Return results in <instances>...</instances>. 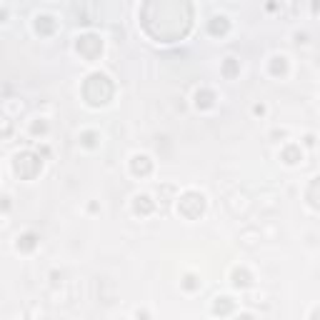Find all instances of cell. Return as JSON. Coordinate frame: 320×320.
<instances>
[{
	"mask_svg": "<svg viewBox=\"0 0 320 320\" xmlns=\"http://www.w3.org/2000/svg\"><path fill=\"white\" fill-rule=\"evenodd\" d=\"M35 28H38V33H43V35H48V33H53V28H55V23H53V18H48V15H43V18H38V23H35Z\"/></svg>",
	"mask_w": 320,
	"mask_h": 320,
	"instance_id": "5bb4252c",
	"label": "cell"
},
{
	"mask_svg": "<svg viewBox=\"0 0 320 320\" xmlns=\"http://www.w3.org/2000/svg\"><path fill=\"white\" fill-rule=\"evenodd\" d=\"M210 33H213V35L228 33V20H225V18H213V20H210Z\"/></svg>",
	"mask_w": 320,
	"mask_h": 320,
	"instance_id": "9a60e30c",
	"label": "cell"
},
{
	"mask_svg": "<svg viewBox=\"0 0 320 320\" xmlns=\"http://www.w3.org/2000/svg\"><path fill=\"white\" fill-rule=\"evenodd\" d=\"M83 143L85 145H95V133H85L83 135Z\"/></svg>",
	"mask_w": 320,
	"mask_h": 320,
	"instance_id": "d6986e66",
	"label": "cell"
},
{
	"mask_svg": "<svg viewBox=\"0 0 320 320\" xmlns=\"http://www.w3.org/2000/svg\"><path fill=\"white\" fill-rule=\"evenodd\" d=\"M43 130H45V123H35L33 125V133H43Z\"/></svg>",
	"mask_w": 320,
	"mask_h": 320,
	"instance_id": "ffe728a7",
	"label": "cell"
},
{
	"mask_svg": "<svg viewBox=\"0 0 320 320\" xmlns=\"http://www.w3.org/2000/svg\"><path fill=\"white\" fill-rule=\"evenodd\" d=\"M280 158L285 160V163L293 165V163H298V160H300V148H298V145H288V148L280 153Z\"/></svg>",
	"mask_w": 320,
	"mask_h": 320,
	"instance_id": "7c38bea8",
	"label": "cell"
},
{
	"mask_svg": "<svg viewBox=\"0 0 320 320\" xmlns=\"http://www.w3.org/2000/svg\"><path fill=\"white\" fill-rule=\"evenodd\" d=\"M238 320H255V318H253V315H248V313H243V315H240Z\"/></svg>",
	"mask_w": 320,
	"mask_h": 320,
	"instance_id": "44dd1931",
	"label": "cell"
},
{
	"mask_svg": "<svg viewBox=\"0 0 320 320\" xmlns=\"http://www.w3.org/2000/svg\"><path fill=\"white\" fill-rule=\"evenodd\" d=\"M183 285H185V288H188V290H195V288H198V278H195V275H188V278H185V283H183Z\"/></svg>",
	"mask_w": 320,
	"mask_h": 320,
	"instance_id": "ac0fdd59",
	"label": "cell"
},
{
	"mask_svg": "<svg viewBox=\"0 0 320 320\" xmlns=\"http://www.w3.org/2000/svg\"><path fill=\"white\" fill-rule=\"evenodd\" d=\"M233 283H235V288H248L250 285V273L245 268L233 270Z\"/></svg>",
	"mask_w": 320,
	"mask_h": 320,
	"instance_id": "8fae6325",
	"label": "cell"
},
{
	"mask_svg": "<svg viewBox=\"0 0 320 320\" xmlns=\"http://www.w3.org/2000/svg\"><path fill=\"white\" fill-rule=\"evenodd\" d=\"M223 73H225V75H235V73H238V63H235V58H228V60H225Z\"/></svg>",
	"mask_w": 320,
	"mask_h": 320,
	"instance_id": "e0dca14e",
	"label": "cell"
},
{
	"mask_svg": "<svg viewBox=\"0 0 320 320\" xmlns=\"http://www.w3.org/2000/svg\"><path fill=\"white\" fill-rule=\"evenodd\" d=\"M305 198H308V203H310L313 208H318V210H320V178H315V180L308 185Z\"/></svg>",
	"mask_w": 320,
	"mask_h": 320,
	"instance_id": "52a82bcc",
	"label": "cell"
},
{
	"mask_svg": "<svg viewBox=\"0 0 320 320\" xmlns=\"http://www.w3.org/2000/svg\"><path fill=\"white\" fill-rule=\"evenodd\" d=\"M313 320H320V308H315V310H313Z\"/></svg>",
	"mask_w": 320,
	"mask_h": 320,
	"instance_id": "7402d4cb",
	"label": "cell"
},
{
	"mask_svg": "<svg viewBox=\"0 0 320 320\" xmlns=\"http://www.w3.org/2000/svg\"><path fill=\"white\" fill-rule=\"evenodd\" d=\"M40 165H43L40 155H35V153H30V150L18 153L15 160H13V168H15V173H18L23 180H33V178L40 173Z\"/></svg>",
	"mask_w": 320,
	"mask_h": 320,
	"instance_id": "3957f363",
	"label": "cell"
},
{
	"mask_svg": "<svg viewBox=\"0 0 320 320\" xmlns=\"http://www.w3.org/2000/svg\"><path fill=\"white\" fill-rule=\"evenodd\" d=\"M130 170H133L135 175H148V173L153 170L150 158H148V155H135V158L130 160Z\"/></svg>",
	"mask_w": 320,
	"mask_h": 320,
	"instance_id": "8992f818",
	"label": "cell"
},
{
	"mask_svg": "<svg viewBox=\"0 0 320 320\" xmlns=\"http://www.w3.org/2000/svg\"><path fill=\"white\" fill-rule=\"evenodd\" d=\"M133 208H135V213H140V215H148V213H153V200L148 198V195H138L135 198V203H133Z\"/></svg>",
	"mask_w": 320,
	"mask_h": 320,
	"instance_id": "ba28073f",
	"label": "cell"
},
{
	"mask_svg": "<svg viewBox=\"0 0 320 320\" xmlns=\"http://www.w3.org/2000/svg\"><path fill=\"white\" fill-rule=\"evenodd\" d=\"M163 20H143V28L155 40H180L190 28V5L188 3H150Z\"/></svg>",
	"mask_w": 320,
	"mask_h": 320,
	"instance_id": "6da1fadb",
	"label": "cell"
},
{
	"mask_svg": "<svg viewBox=\"0 0 320 320\" xmlns=\"http://www.w3.org/2000/svg\"><path fill=\"white\" fill-rule=\"evenodd\" d=\"M178 210H180V215H183V218L195 220V218H200V215H203V210H205V198H203L200 193L190 190V193H185V195L178 200Z\"/></svg>",
	"mask_w": 320,
	"mask_h": 320,
	"instance_id": "277c9868",
	"label": "cell"
},
{
	"mask_svg": "<svg viewBox=\"0 0 320 320\" xmlns=\"http://www.w3.org/2000/svg\"><path fill=\"white\" fill-rule=\"evenodd\" d=\"M100 50H103V40H100L98 35L88 33V35H80V38H78V53H80V55H85L88 60L98 58V55H100Z\"/></svg>",
	"mask_w": 320,
	"mask_h": 320,
	"instance_id": "5b68a950",
	"label": "cell"
},
{
	"mask_svg": "<svg viewBox=\"0 0 320 320\" xmlns=\"http://www.w3.org/2000/svg\"><path fill=\"white\" fill-rule=\"evenodd\" d=\"M213 100H215L213 90H198V93H195V105H198V108H210Z\"/></svg>",
	"mask_w": 320,
	"mask_h": 320,
	"instance_id": "30bf717a",
	"label": "cell"
},
{
	"mask_svg": "<svg viewBox=\"0 0 320 320\" xmlns=\"http://www.w3.org/2000/svg\"><path fill=\"white\" fill-rule=\"evenodd\" d=\"M83 98L90 105H105L113 98V83L105 73H93L83 83Z\"/></svg>",
	"mask_w": 320,
	"mask_h": 320,
	"instance_id": "7a4b0ae2",
	"label": "cell"
},
{
	"mask_svg": "<svg viewBox=\"0 0 320 320\" xmlns=\"http://www.w3.org/2000/svg\"><path fill=\"white\" fill-rule=\"evenodd\" d=\"M270 73H273V75H283V73H285V58H273Z\"/></svg>",
	"mask_w": 320,
	"mask_h": 320,
	"instance_id": "2e32d148",
	"label": "cell"
},
{
	"mask_svg": "<svg viewBox=\"0 0 320 320\" xmlns=\"http://www.w3.org/2000/svg\"><path fill=\"white\" fill-rule=\"evenodd\" d=\"M230 310H233V300L230 298H225V295L223 298H215V303H213V313L215 315H228Z\"/></svg>",
	"mask_w": 320,
	"mask_h": 320,
	"instance_id": "9c48e42d",
	"label": "cell"
},
{
	"mask_svg": "<svg viewBox=\"0 0 320 320\" xmlns=\"http://www.w3.org/2000/svg\"><path fill=\"white\" fill-rule=\"evenodd\" d=\"M35 245H38V235L35 233H25V235L18 238V248L20 250H33Z\"/></svg>",
	"mask_w": 320,
	"mask_h": 320,
	"instance_id": "4fadbf2b",
	"label": "cell"
}]
</instances>
